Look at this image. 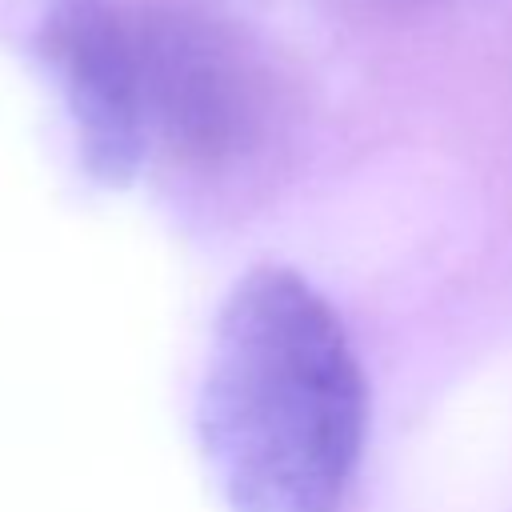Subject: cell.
Segmentation results:
<instances>
[{
    "mask_svg": "<svg viewBox=\"0 0 512 512\" xmlns=\"http://www.w3.org/2000/svg\"><path fill=\"white\" fill-rule=\"evenodd\" d=\"M368 388L332 304L264 264L220 304L200 384V448L232 512H340Z\"/></svg>",
    "mask_w": 512,
    "mask_h": 512,
    "instance_id": "cell-1",
    "label": "cell"
},
{
    "mask_svg": "<svg viewBox=\"0 0 512 512\" xmlns=\"http://www.w3.org/2000/svg\"><path fill=\"white\" fill-rule=\"evenodd\" d=\"M124 8L152 140L192 164H224L256 144L268 92L252 48L224 20L184 0Z\"/></svg>",
    "mask_w": 512,
    "mask_h": 512,
    "instance_id": "cell-2",
    "label": "cell"
},
{
    "mask_svg": "<svg viewBox=\"0 0 512 512\" xmlns=\"http://www.w3.org/2000/svg\"><path fill=\"white\" fill-rule=\"evenodd\" d=\"M40 56L68 104L84 172L104 188L132 184L152 132L128 8L116 0H52L40 24Z\"/></svg>",
    "mask_w": 512,
    "mask_h": 512,
    "instance_id": "cell-3",
    "label": "cell"
}]
</instances>
